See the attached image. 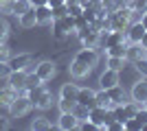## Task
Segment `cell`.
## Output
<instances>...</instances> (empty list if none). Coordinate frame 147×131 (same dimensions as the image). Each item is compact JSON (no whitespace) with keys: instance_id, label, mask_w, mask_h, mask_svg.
I'll list each match as a JSON object with an SVG mask.
<instances>
[{"instance_id":"cell-1","label":"cell","mask_w":147,"mask_h":131,"mask_svg":"<svg viewBox=\"0 0 147 131\" xmlns=\"http://www.w3.org/2000/svg\"><path fill=\"white\" fill-rule=\"evenodd\" d=\"M31 107H33V103H31V98L26 96V92H20L7 109H9V114H11L13 118H20V116H26V114L31 112Z\"/></svg>"},{"instance_id":"cell-2","label":"cell","mask_w":147,"mask_h":131,"mask_svg":"<svg viewBox=\"0 0 147 131\" xmlns=\"http://www.w3.org/2000/svg\"><path fill=\"white\" fill-rule=\"evenodd\" d=\"M88 120H92L94 125L99 127V129H105V125L112 120V112L108 109V107H101V105H94L88 112Z\"/></svg>"},{"instance_id":"cell-3","label":"cell","mask_w":147,"mask_h":131,"mask_svg":"<svg viewBox=\"0 0 147 131\" xmlns=\"http://www.w3.org/2000/svg\"><path fill=\"white\" fill-rule=\"evenodd\" d=\"M9 68L11 70H29L33 66V55L31 53H20V55H11L9 59Z\"/></svg>"},{"instance_id":"cell-4","label":"cell","mask_w":147,"mask_h":131,"mask_svg":"<svg viewBox=\"0 0 147 131\" xmlns=\"http://www.w3.org/2000/svg\"><path fill=\"white\" fill-rule=\"evenodd\" d=\"M94 94H97V92H94L92 87H79V92H77V105L86 107V109H92V107L97 105Z\"/></svg>"},{"instance_id":"cell-5","label":"cell","mask_w":147,"mask_h":131,"mask_svg":"<svg viewBox=\"0 0 147 131\" xmlns=\"http://www.w3.org/2000/svg\"><path fill=\"white\" fill-rule=\"evenodd\" d=\"M57 127L64 131H73L79 127V118H77V114L75 112H61L59 118H57Z\"/></svg>"},{"instance_id":"cell-6","label":"cell","mask_w":147,"mask_h":131,"mask_svg":"<svg viewBox=\"0 0 147 131\" xmlns=\"http://www.w3.org/2000/svg\"><path fill=\"white\" fill-rule=\"evenodd\" d=\"M75 59L77 61H81V63H86V66H90V68H94L97 66V61H99V53L94 48H79L77 50V55H75Z\"/></svg>"},{"instance_id":"cell-7","label":"cell","mask_w":147,"mask_h":131,"mask_svg":"<svg viewBox=\"0 0 147 131\" xmlns=\"http://www.w3.org/2000/svg\"><path fill=\"white\" fill-rule=\"evenodd\" d=\"M26 74H29V70H11V74L7 76V83H9L13 90H18V92H24Z\"/></svg>"},{"instance_id":"cell-8","label":"cell","mask_w":147,"mask_h":131,"mask_svg":"<svg viewBox=\"0 0 147 131\" xmlns=\"http://www.w3.org/2000/svg\"><path fill=\"white\" fill-rule=\"evenodd\" d=\"M129 96H132V100H134V103L143 105V103H145V98H147V79L136 81L134 85H132V90H129Z\"/></svg>"},{"instance_id":"cell-9","label":"cell","mask_w":147,"mask_h":131,"mask_svg":"<svg viewBox=\"0 0 147 131\" xmlns=\"http://www.w3.org/2000/svg\"><path fill=\"white\" fill-rule=\"evenodd\" d=\"M33 72H35L42 81H51V79L55 76L57 70H55V63H53V61H40V63L35 66V70H33Z\"/></svg>"},{"instance_id":"cell-10","label":"cell","mask_w":147,"mask_h":131,"mask_svg":"<svg viewBox=\"0 0 147 131\" xmlns=\"http://www.w3.org/2000/svg\"><path fill=\"white\" fill-rule=\"evenodd\" d=\"M99 85L103 90H110V87L119 85V72L112 68H105V72H101V76H99Z\"/></svg>"},{"instance_id":"cell-11","label":"cell","mask_w":147,"mask_h":131,"mask_svg":"<svg viewBox=\"0 0 147 131\" xmlns=\"http://www.w3.org/2000/svg\"><path fill=\"white\" fill-rule=\"evenodd\" d=\"M143 35H145V26H143L141 22H134V24H129L127 29H125V39H127L129 44H138Z\"/></svg>"},{"instance_id":"cell-12","label":"cell","mask_w":147,"mask_h":131,"mask_svg":"<svg viewBox=\"0 0 147 131\" xmlns=\"http://www.w3.org/2000/svg\"><path fill=\"white\" fill-rule=\"evenodd\" d=\"M35 9V20L37 24H51L53 22V9L49 5H42V7H33Z\"/></svg>"},{"instance_id":"cell-13","label":"cell","mask_w":147,"mask_h":131,"mask_svg":"<svg viewBox=\"0 0 147 131\" xmlns=\"http://www.w3.org/2000/svg\"><path fill=\"white\" fill-rule=\"evenodd\" d=\"M18 24L22 26V29H33V26L37 24V20H35V9H33V7H29L24 13H20V15H18Z\"/></svg>"},{"instance_id":"cell-14","label":"cell","mask_w":147,"mask_h":131,"mask_svg":"<svg viewBox=\"0 0 147 131\" xmlns=\"http://www.w3.org/2000/svg\"><path fill=\"white\" fill-rule=\"evenodd\" d=\"M66 35H70V31H68L64 18H53V37L61 42V39H66Z\"/></svg>"},{"instance_id":"cell-15","label":"cell","mask_w":147,"mask_h":131,"mask_svg":"<svg viewBox=\"0 0 147 131\" xmlns=\"http://www.w3.org/2000/svg\"><path fill=\"white\" fill-rule=\"evenodd\" d=\"M108 96H110L112 105H121V103H127V92H125L121 85L110 87V90H108ZM110 109H112V107H110Z\"/></svg>"},{"instance_id":"cell-16","label":"cell","mask_w":147,"mask_h":131,"mask_svg":"<svg viewBox=\"0 0 147 131\" xmlns=\"http://www.w3.org/2000/svg\"><path fill=\"white\" fill-rule=\"evenodd\" d=\"M70 76L73 79H84V76H88V72H90V66H86V63H81V61H77V59H73V63H70Z\"/></svg>"},{"instance_id":"cell-17","label":"cell","mask_w":147,"mask_h":131,"mask_svg":"<svg viewBox=\"0 0 147 131\" xmlns=\"http://www.w3.org/2000/svg\"><path fill=\"white\" fill-rule=\"evenodd\" d=\"M18 90H13L11 85H7V87H0V107H9L13 103V98L18 96Z\"/></svg>"},{"instance_id":"cell-18","label":"cell","mask_w":147,"mask_h":131,"mask_svg":"<svg viewBox=\"0 0 147 131\" xmlns=\"http://www.w3.org/2000/svg\"><path fill=\"white\" fill-rule=\"evenodd\" d=\"M117 44H127L125 33H123V31H110V33H105V48H108V46H117Z\"/></svg>"},{"instance_id":"cell-19","label":"cell","mask_w":147,"mask_h":131,"mask_svg":"<svg viewBox=\"0 0 147 131\" xmlns=\"http://www.w3.org/2000/svg\"><path fill=\"white\" fill-rule=\"evenodd\" d=\"M77 92H79V87L75 85V83H64L61 90H59V98H68V100L77 103Z\"/></svg>"},{"instance_id":"cell-20","label":"cell","mask_w":147,"mask_h":131,"mask_svg":"<svg viewBox=\"0 0 147 131\" xmlns=\"http://www.w3.org/2000/svg\"><path fill=\"white\" fill-rule=\"evenodd\" d=\"M108 57H123L127 59V44H117V46H108L105 48Z\"/></svg>"},{"instance_id":"cell-21","label":"cell","mask_w":147,"mask_h":131,"mask_svg":"<svg viewBox=\"0 0 147 131\" xmlns=\"http://www.w3.org/2000/svg\"><path fill=\"white\" fill-rule=\"evenodd\" d=\"M51 105H53V94H51L49 90H44L42 96L35 100V105H33V107H37V109H49Z\"/></svg>"},{"instance_id":"cell-22","label":"cell","mask_w":147,"mask_h":131,"mask_svg":"<svg viewBox=\"0 0 147 131\" xmlns=\"http://www.w3.org/2000/svg\"><path fill=\"white\" fill-rule=\"evenodd\" d=\"M94 100H97V105H101V107H108V109L112 107V100H110V96H108V90H103V87L94 94Z\"/></svg>"},{"instance_id":"cell-23","label":"cell","mask_w":147,"mask_h":131,"mask_svg":"<svg viewBox=\"0 0 147 131\" xmlns=\"http://www.w3.org/2000/svg\"><path fill=\"white\" fill-rule=\"evenodd\" d=\"M31 129L33 131H46V129H51V122L44 118V116H37V118L31 122Z\"/></svg>"},{"instance_id":"cell-24","label":"cell","mask_w":147,"mask_h":131,"mask_svg":"<svg viewBox=\"0 0 147 131\" xmlns=\"http://www.w3.org/2000/svg\"><path fill=\"white\" fill-rule=\"evenodd\" d=\"M127 7H129L134 13H145V11H147V0H129Z\"/></svg>"},{"instance_id":"cell-25","label":"cell","mask_w":147,"mask_h":131,"mask_svg":"<svg viewBox=\"0 0 147 131\" xmlns=\"http://www.w3.org/2000/svg\"><path fill=\"white\" fill-rule=\"evenodd\" d=\"M68 15H73V18H79L84 15V5L81 2H68Z\"/></svg>"},{"instance_id":"cell-26","label":"cell","mask_w":147,"mask_h":131,"mask_svg":"<svg viewBox=\"0 0 147 131\" xmlns=\"http://www.w3.org/2000/svg\"><path fill=\"white\" fill-rule=\"evenodd\" d=\"M123 66H125V59L123 57H108V68L117 70V72H121Z\"/></svg>"},{"instance_id":"cell-27","label":"cell","mask_w":147,"mask_h":131,"mask_svg":"<svg viewBox=\"0 0 147 131\" xmlns=\"http://www.w3.org/2000/svg\"><path fill=\"white\" fill-rule=\"evenodd\" d=\"M40 83H44V81L35 74V72H29V74H26V83H24V92L31 90V87H35V85H40Z\"/></svg>"},{"instance_id":"cell-28","label":"cell","mask_w":147,"mask_h":131,"mask_svg":"<svg viewBox=\"0 0 147 131\" xmlns=\"http://www.w3.org/2000/svg\"><path fill=\"white\" fill-rule=\"evenodd\" d=\"M123 129H127V131H141L143 125H141V120H136L134 116H132V118H127L125 122H123Z\"/></svg>"},{"instance_id":"cell-29","label":"cell","mask_w":147,"mask_h":131,"mask_svg":"<svg viewBox=\"0 0 147 131\" xmlns=\"http://www.w3.org/2000/svg\"><path fill=\"white\" fill-rule=\"evenodd\" d=\"M59 112H73L75 107H77V103L75 100H68V98H59Z\"/></svg>"},{"instance_id":"cell-30","label":"cell","mask_w":147,"mask_h":131,"mask_svg":"<svg viewBox=\"0 0 147 131\" xmlns=\"http://www.w3.org/2000/svg\"><path fill=\"white\" fill-rule=\"evenodd\" d=\"M134 66H136V70L147 79V57H138V59L134 61Z\"/></svg>"},{"instance_id":"cell-31","label":"cell","mask_w":147,"mask_h":131,"mask_svg":"<svg viewBox=\"0 0 147 131\" xmlns=\"http://www.w3.org/2000/svg\"><path fill=\"white\" fill-rule=\"evenodd\" d=\"M9 59H11V50H9V46L2 42L0 44V61H9Z\"/></svg>"},{"instance_id":"cell-32","label":"cell","mask_w":147,"mask_h":131,"mask_svg":"<svg viewBox=\"0 0 147 131\" xmlns=\"http://www.w3.org/2000/svg\"><path fill=\"white\" fill-rule=\"evenodd\" d=\"M11 74V68L7 61H0V81H7V76Z\"/></svg>"},{"instance_id":"cell-33","label":"cell","mask_w":147,"mask_h":131,"mask_svg":"<svg viewBox=\"0 0 147 131\" xmlns=\"http://www.w3.org/2000/svg\"><path fill=\"white\" fill-rule=\"evenodd\" d=\"M68 15V7L61 5V7H53V18H64Z\"/></svg>"},{"instance_id":"cell-34","label":"cell","mask_w":147,"mask_h":131,"mask_svg":"<svg viewBox=\"0 0 147 131\" xmlns=\"http://www.w3.org/2000/svg\"><path fill=\"white\" fill-rule=\"evenodd\" d=\"M79 127H81V129H84V131H99V127L97 125H94V122H92V120H84V122H79Z\"/></svg>"},{"instance_id":"cell-35","label":"cell","mask_w":147,"mask_h":131,"mask_svg":"<svg viewBox=\"0 0 147 131\" xmlns=\"http://www.w3.org/2000/svg\"><path fill=\"white\" fill-rule=\"evenodd\" d=\"M9 129V118H5V116H0V131Z\"/></svg>"},{"instance_id":"cell-36","label":"cell","mask_w":147,"mask_h":131,"mask_svg":"<svg viewBox=\"0 0 147 131\" xmlns=\"http://www.w3.org/2000/svg\"><path fill=\"white\" fill-rule=\"evenodd\" d=\"M31 7H42V5H49V0H29Z\"/></svg>"},{"instance_id":"cell-37","label":"cell","mask_w":147,"mask_h":131,"mask_svg":"<svg viewBox=\"0 0 147 131\" xmlns=\"http://www.w3.org/2000/svg\"><path fill=\"white\" fill-rule=\"evenodd\" d=\"M61 5H66V0H49L51 9H53V7H61Z\"/></svg>"},{"instance_id":"cell-38","label":"cell","mask_w":147,"mask_h":131,"mask_svg":"<svg viewBox=\"0 0 147 131\" xmlns=\"http://www.w3.org/2000/svg\"><path fill=\"white\" fill-rule=\"evenodd\" d=\"M138 22H141V24L145 26V31H147V11H145V13L141 15V20H138Z\"/></svg>"},{"instance_id":"cell-39","label":"cell","mask_w":147,"mask_h":131,"mask_svg":"<svg viewBox=\"0 0 147 131\" xmlns=\"http://www.w3.org/2000/svg\"><path fill=\"white\" fill-rule=\"evenodd\" d=\"M138 44H141L143 48H147V31H145V35H143V37H141V42H138Z\"/></svg>"},{"instance_id":"cell-40","label":"cell","mask_w":147,"mask_h":131,"mask_svg":"<svg viewBox=\"0 0 147 131\" xmlns=\"http://www.w3.org/2000/svg\"><path fill=\"white\" fill-rule=\"evenodd\" d=\"M143 107H147V98H145V103H143Z\"/></svg>"},{"instance_id":"cell-41","label":"cell","mask_w":147,"mask_h":131,"mask_svg":"<svg viewBox=\"0 0 147 131\" xmlns=\"http://www.w3.org/2000/svg\"><path fill=\"white\" fill-rule=\"evenodd\" d=\"M5 2H7V0H0V5H5Z\"/></svg>"},{"instance_id":"cell-42","label":"cell","mask_w":147,"mask_h":131,"mask_svg":"<svg viewBox=\"0 0 147 131\" xmlns=\"http://www.w3.org/2000/svg\"><path fill=\"white\" fill-rule=\"evenodd\" d=\"M145 57H147V48H145Z\"/></svg>"}]
</instances>
